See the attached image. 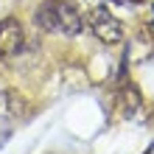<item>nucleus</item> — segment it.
<instances>
[{
  "instance_id": "f257e3e1",
  "label": "nucleus",
  "mask_w": 154,
  "mask_h": 154,
  "mask_svg": "<svg viewBox=\"0 0 154 154\" xmlns=\"http://www.w3.org/2000/svg\"><path fill=\"white\" fill-rule=\"evenodd\" d=\"M34 23L42 31L62 34V37H76L84 28V17L70 0H45V3L34 11Z\"/></svg>"
},
{
  "instance_id": "f03ea898",
  "label": "nucleus",
  "mask_w": 154,
  "mask_h": 154,
  "mask_svg": "<svg viewBox=\"0 0 154 154\" xmlns=\"http://www.w3.org/2000/svg\"><path fill=\"white\" fill-rule=\"evenodd\" d=\"M87 25L104 45H118L123 39V25L106 6H93L87 11Z\"/></svg>"
},
{
  "instance_id": "7ed1b4c3",
  "label": "nucleus",
  "mask_w": 154,
  "mask_h": 154,
  "mask_svg": "<svg viewBox=\"0 0 154 154\" xmlns=\"http://www.w3.org/2000/svg\"><path fill=\"white\" fill-rule=\"evenodd\" d=\"M23 45H25V31L20 20H14V17L0 20V56H14Z\"/></svg>"
}]
</instances>
